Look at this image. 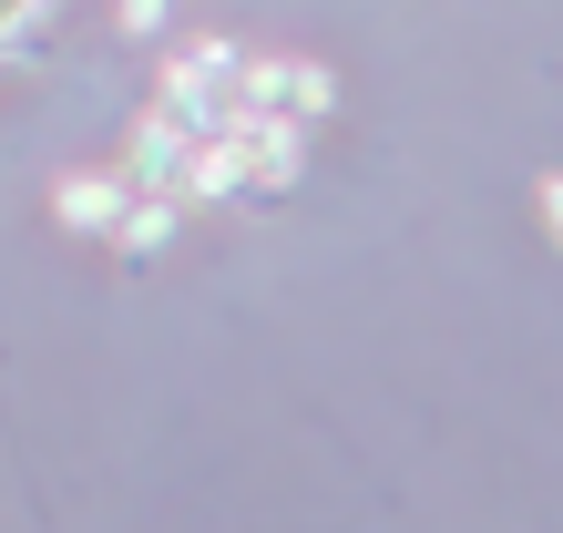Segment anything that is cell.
Returning a JSON list of instances; mask_svg holds the SVG:
<instances>
[{
  "label": "cell",
  "instance_id": "1",
  "mask_svg": "<svg viewBox=\"0 0 563 533\" xmlns=\"http://www.w3.org/2000/svg\"><path fill=\"white\" fill-rule=\"evenodd\" d=\"M553 226H563V175H553Z\"/></svg>",
  "mask_w": 563,
  "mask_h": 533
}]
</instances>
